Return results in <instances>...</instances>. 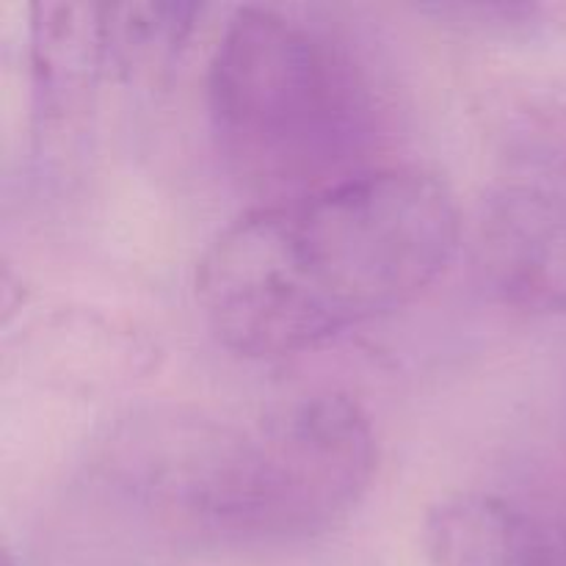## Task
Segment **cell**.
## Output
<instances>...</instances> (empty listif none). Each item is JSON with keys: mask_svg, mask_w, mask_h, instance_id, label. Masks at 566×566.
<instances>
[{"mask_svg": "<svg viewBox=\"0 0 566 566\" xmlns=\"http://www.w3.org/2000/svg\"><path fill=\"white\" fill-rule=\"evenodd\" d=\"M459 241L462 213L440 177L370 166L235 216L205 247L193 296L238 357H296L407 307Z\"/></svg>", "mask_w": 566, "mask_h": 566, "instance_id": "6da1fadb", "label": "cell"}, {"mask_svg": "<svg viewBox=\"0 0 566 566\" xmlns=\"http://www.w3.org/2000/svg\"><path fill=\"white\" fill-rule=\"evenodd\" d=\"M376 464L368 412L346 392H310L241 418L144 420L119 431L99 473L133 517L169 534L263 547L335 528Z\"/></svg>", "mask_w": 566, "mask_h": 566, "instance_id": "7a4b0ae2", "label": "cell"}, {"mask_svg": "<svg viewBox=\"0 0 566 566\" xmlns=\"http://www.w3.org/2000/svg\"><path fill=\"white\" fill-rule=\"evenodd\" d=\"M208 116L227 166L265 199L370 169L374 88L348 44L280 6H241L208 61Z\"/></svg>", "mask_w": 566, "mask_h": 566, "instance_id": "3957f363", "label": "cell"}, {"mask_svg": "<svg viewBox=\"0 0 566 566\" xmlns=\"http://www.w3.org/2000/svg\"><path fill=\"white\" fill-rule=\"evenodd\" d=\"M479 280L492 298L528 315L566 313V199L531 182L486 193L470 224Z\"/></svg>", "mask_w": 566, "mask_h": 566, "instance_id": "277c9868", "label": "cell"}, {"mask_svg": "<svg viewBox=\"0 0 566 566\" xmlns=\"http://www.w3.org/2000/svg\"><path fill=\"white\" fill-rule=\"evenodd\" d=\"M431 566H566L536 520L490 492H453L426 512Z\"/></svg>", "mask_w": 566, "mask_h": 566, "instance_id": "5b68a950", "label": "cell"}, {"mask_svg": "<svg viewBox=\"0 0 566 566\" xmlns=\"http://www.w3.org/2000/svg\"><path fill=\"white\" fill-rule=\"evenodd\" d=\"M114 64L108 9L97 3H36L31 17V75L44 122L77 114Z\"/></svg>", "mask_w": 566, "mask_h": 566, "instance_id": "8992f818", "label": "cell"}, {"mask_svg": "<svg viewBox=\"0 0 566 566\" xmlns=\"http://www.w3.org/2000/svg\"><path fill=\"white\" fill-rule=\"evenodd\" d=\"M0 566H17L14 558H11L9 551H3V562H0Z\"/></svg>", "mask_w": 566, "mask_h": 566, "instance_id": "52a82bcc", "label": "cell"}, {"mask_svg": "<svg viewBox=\"0 0 566 566\" xmlns=\"http://www.w3.org/2000/svg\"><path fill=\"white\" fill-rule=\"evenodd\" d=\"M564 558H566V534H564Z\"/></svg>", "mask_w": 566, "mask_h": 566, "instance_id": "ba28073f", "label": "cell"}]
</instances>
